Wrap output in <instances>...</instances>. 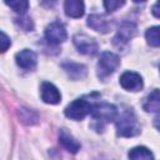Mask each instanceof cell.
<instances>
[{
    "instance_id": "cell-1",
    "label": "cell",
    "mask_w": 160,
    "mask_h": 160,
    "mask_svg": "<svg viewBox=\"0 0 160 160\" xmlns=\"http://www.w3.org/2000/svg\"><path fill=\"white\" fill-rule=\"evenodd\" d=\"M140 132V125L131 110L124 111L116 121V134L122 138L135 136Z\"/></svg>"
},
{
    "instance_id": "cell-2",
    "label": "cell",
    "mask_w": 160,
    "mask_h": 160,
    "mask_svg": "<svg viewBox=\"0 0 160 160\" xmlns=\"http://www.w3.org/2000/svg\"><path fill=\"white\" fill-rule=\"evenodd\" d=\"M91 116L92 119L99 122L100 125L108 124L114 121L118 118V110L114 105L108 104V102H98L92 105L91 110Z\"/></svg>"
},
{
    "instance_id": "cell-3",
    "label": "cell",
    "mask_w": 160,
    "mask_h": 160,
    "mask_svg": "<svg viewBox=\"0 0 160 160\" xmlns=\"http://www.w3.org/2000/svg\"><path fill=\"white\" fill-rule=\"evenodd\" d=\"M119 64H120V59L116 54L110 51L102 52L98 61V76L100 79H106L118 69Z\"/></svg>"
},
{
    "instance_id": "cell-4",
    "label": "cell",
    "mask_w": 160,
    "mask_h": 160,
    "mask_svg": "<svg viewBox=\"0 0 160 160\" xmlns=\"http://www.w3.org/2000/svg\"><path fill=\"white\" fill-rule=\"evenodd\" d=\"M92 110V104L89 102L88 100H85L84 98L81 99H76L72 102H70L66 108H65V115L69 119L72 120H81L84 119L86 115L91 114Z\"/></svg>"
},
{
    "instance_id": "cell-5",
    "label": "cell",
    "mask_w": 160,
    "mask_h": 160,
    "mask_svg": "<svg viewBox=\"0 0 160 160\" xmlns=\"http://www.w3.org/2000/svg\"><path fill=\"white\" fill-rule=\"evenodd\" d=\"M45 38L51 44L64 42L68 38L66 29H65L64 24L60 21H54V22L49 24L45 29Z\"/></svg>"
},
{
    "instance_id": "cell-6",
    "label": "cell",
    "mask_w": 160,
    "mask_h": 160,
    "mask_svg": "<svg viewBox=\"0 0 160 160\" xmlns=\"http://www.w3.org/2000/svg\"><path fill=\"white\" fill-rule=\"evenodd\" d=\"M72 41H74V45L78 49V51L81 52V54L94 55L98 51L96 41L92 38H90V36H88L85 34H76L72 38Z\"/></svg>"
},
{
    "instance_id": "cell-7",
    "label": "cell",
    "mask_w": 160,
    "mask_h": 160,
    "mask_svg": "<svg viewBox=\"0 0 160 160\" xmlns=\"http://www.w3.org/2000/svg\"><path fill=\"white\" fill-rule=\"evenodd\" d=\"M120 85L129 91H139L142 88V78L135 71H125L120 76Z\"/></svg>"
},
{
    "instance_id": "cell-8",
    "label": "cell",
    "mask_w": 160,
    "mask_h": 160,
    "mask_svg": "<svg viewBox=\"0 0 160 160\" xmlns=\"http://www.w3.org/2000/svg\"><path fill=\"white\" fill-rule=\"evenodd\" d=\"M136 32V26L134 22L131 21H124L121 22V25L119 26V30L114 38V41L118 46L126 44L130 39H132V36Z\"/></svg>"
},
{
    "instance_id": "cell-9",
    "label": "cell",
    "mask_w": 160,
    "mask_h": 160,
    "mask_svg": "<svg viewBox=\"0 0 160 160\" xmlns=\"http://www.w3.org/2000/svg\"><path fill=\"white\" fill-rule=\"evenodd\" d=\"M15 60H16V64L24 69V70H32L35 66H36V61H38V58H36V54L29 49H24L21 51H19L16 55H15Z\"/></svg>"
},
{
    "instance_id": "cell-10",
    "label": "cell",
    "mask_w": 160,
    "mask_h": 160,
    "mask_svg": "<svg viewBox=\"0 0 160 160\" xmlns=\"http://www.w3.org/2000/svg\"><path fill=\"white\" fill-rule=\"evenodd\" d=\"M41 99L46 104H58L61 100V94L55 85L51 82H42L41 85Z\"/></svg>"
},
{
    "instance_id": "cell-11",
    "label": "cell",
    "mask_w": 160,
    "mask_h": 160,
    "mask_svg": "<svg viewBox=\"0 0 160 160\" xmlns=\"http://www.w3.org/2000/svg\"><path fill=\"white\" fill-rule=\"evenodd\" d=\"M88 26L102 34L109 32V30L111 29V24L102 15H99V14H91L88 18Z\"/></svg>"
},
{
    "instance_id": "cell-12",
    "label": "cell",
    "mask_w": 160,
    "mask_h": 160,
    "mask_svg": "<svg viewBox=\"0 0 160 160\" xmlns=\"http://www.w3.org/2000/svg\"><path fill=\"white\" fill-rule=\"evenodd\" d=\"M59 141L68 151H70L72 154H75L80 150V144L66 129H61L59 131Z\"/></svg>"
},
{
    "instance_id": "cell-13",
    "label": "cell",
    "mask_w": 160,
    "mask_h": 160,
    "mask_svg": "<svg viewBox=\"0 0 160 160\" xmlns=\"http://www.w3.org/2000/svg\"><path fill=\"white\" fill-rule=\"evenodd\" d=\"M142 109L146 112H160V90H152L144 100Z\"/></svg>"
},
{
    "instance_id": "cell-14",
    "label": "cell",
    "mask_w": 160,
    "mask_h": 160,
    "mask_svg": "<svg viewBox=\"0 0 160 160\" xmlns=\"http://www.w3.org/2000/svg\"><path fill=\"white\" fill-rule=\"evenodd\" d=\"M64 10L65 14L70 18H80L84 15V2L80 0H68L64 4Z\"/></svg>"
},
{
    "instance_id": "cell-15",
    "label": "cell",
    "mask_w": 160,
    "mask_h": 160,
    "mask_svg": "<svg viewBox=\"0 0 160 160\" xmlns=\"http://www.w3.org/2000/svg\"><path fill=\"white\" fill-rule=\"evenodd\" d=\"M62 68L66 71V74L74 80L82 79L86 75V68L78 62H64Z\"/></svg>"
},
{
    "instance_id": "cell-16",
    "label": "cell",
    "mask_w": 160,
    "mask_h": 160,
    "mask_svg": "<svg viewBox=\"0 0 160 160\" xmlns=\"http://www.w3.org/2000/svg\"><path fill=\"white\" fill-rule=\"evenodd\" d=\"M129 160H154V156L148 148L136 146L129 151Z\"/></svg>"
},
{
    "instance_id": "cell-17",
    "label": "cell",
    "mask_w": 160,
    "mask_h": 160,
    "mask_svg": "<svg viewBox=\"0 0 160 160\" xmlns=\"http://www.w3.org/2000/svg\"><path fill=\"white\" fill-rule=\"evenodd\" d=\"M145 39L151 46H160V26L149 28L145 32Z\"/></svg>"
},
{
    "instance_id": "cell-18",
    "label": "cell",
    "mask_w": 160,
    "mask_h": 160,
    "mask_svg": "<svg viewBox=\"0 0 160 160\" xmlns=\"http://www.w3.org/2000/svg\"><path fill=\"white\" fill-rule=\"evenodd\" d=\"M19 118L24 124L28 125H32L38 122V115L36 112H34L30 109H25V108H20L19 109Z\"/></svg>"
},
{
    "instance_id": "cell-19",
    "label": "cell",
    "mask_w": 160,
    "mask_h": 160,
    "mask_svg": "<svg viewBox=\"0 0 160 160\" xmlns=\"http://www.w3.org/2000/svg\"><path fill=\"white\" fill-rule=\"evenodd\" d=\"M6 5H9L14 11L19 12V14H24L28 8H29V2L25 0H11V1H5Z\"/></svg>"
},
{
    "instance_id": "cell-20",
    "label": "cell",
    "mask_w": 160,
    "mask_h": 160,
    "mask_svg": "<svg viewBox=\"0 0 160 160\" xmlns=\"http://www.w3.org/2000/svg\"><path fill=\"white\" fill-rule=\"evenodd\" d=\"M125 2L124 1H119V0H106L104 1V6L108 10V12H112L116 9H119L120 6H122Z\"/></svg>"
},
{
    "instance_id": "cell-21",
    "label": "cell",
    "mask_w": 160,
    "mask_h": 160,
    "mask_svg": "<svg viewBox=\"0 0 160 160\" xmlns=\"http://www.w3.org/2000/svg\"><path fill=\"white\" fill-rule=\"evenodd\" d=\"M0 44H1V52L6 51V50H8V48L10 46V44H11V41H10L9 36H8V35H6L4 31H1V39H0Z\"/></svg>"
},
{
    "instance_id": "cell-22",
    "label": "cell",
    "mask_w": 160,
    "mask_h": 160,
    "mask_svg": "<svg viewBox=\"0 0 160 160\" xmlns=\"http://www.w3.org/2000/svg\"><path fill=\"white\" fill-rule=\"evenodd\" d=\"M152 14L156 18H160V1H158V2L154 4V6H152Z\"/></svg>"
},
{
    "instance_id": "cell-23",
    "label": "cell",
    "mask_w": 160,
    "mask_h": 160,
    "mask_svg": "<svg viewBox=\"0 0 160 160\" xmlns=\"http://www.w3.org/2000/svg\"><path fill=\"white\" fill-rule=\"evenodd\" d=\"M154 125H155V128H156V129H159V130H160V115H158V116L154 119Z\"/></svg>"
}]
</instances>
